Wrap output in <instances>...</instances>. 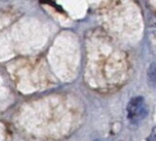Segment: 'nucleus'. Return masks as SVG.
Returning <instances> with one entry per match:
<instances>
[{
	"mask_svg": "<svg viewBox=\"0 0 156 141\" xmlns=\"http://www.w3.org/2000/svg\"><path fill=\"white\" fill-rule=\"evenodd\" d=\"M147 79L150 86L155 87V63H151L147 70Z\"/></svg>",
	"mask_w": 156,
	"mask_h": 141,
	"instance_id": "2",
	"label": "nucleus"
},
{
	"mask_svg": "<svg viewBox=\"0 0 156 141\" xmlns=\"http://www.w3.org/2000/svg\"><path fill=\"white\" fill-rule=\"evenodd\" d=\"M147 141H155V128L152 129V132L150 134V136L147 138Z\"/></svg>",
	"mask_w": 156,
	"mask_h": 141,
	"instance_id": "3",
	"label": "nucleus"
},
{
	"mask_svg": "<svg viewBox=\"0 0 156 141\" xmlns=\"http://www.w3.org/2000/svg\"><path fill=\"white\" fill-rule=\"evenodd\" d=\"M147 115V107L143 97H135L127 105V117L131 122H139Z\"/></svg>",
	"mask_w": 156,
	"mask_h": 141,
	"instance_id": "1",
	"label": "nucleus"
}]
</instances>
